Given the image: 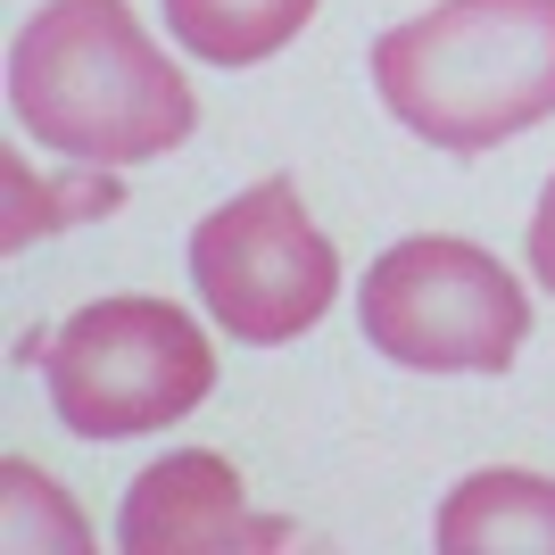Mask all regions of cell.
I'll use <instances>...</instances> for the list:
<instances>
[{
    "instance_id": "6da1fadb",
    "label": "cell",
    "mask_w": 555,
    "mask_h": 555,
    "mask_svg": "<svg viewBox=\"0 0 555 555\" xmlns=\"http://www.w3.org/2000/svg\"><path fill=\"white\" fill-rule=\"evenodd\" d=\"M9 116L50 158L125 175L183 150L199 92L133 17V0H42L9 42Z\"/></svg>"
},
{
    "instance_id": "7a4b0ae2",
    "label": "cell",
    "mask_w": 555,
    "mask_h": 555,
    "mask_svg": "<svg viewBox=\"0 0 555 555\" xmlns=\"http://www.w3.org/2000/svg\"><path fill=\"white\" fill-rule=\"evenodd\" d=\"M373 92L448 158L531 133L555 116V0H431L373 42Z\"/></svg>"
},
{
    "instance_id": "3957f363",
    "label": "cell",
    "mask_w": 555,
    "mask_h": 555,
    "mask_svg": "<svg viewBox=\"0 0 555 555\" xmlns=\"http://www.w3.org/2000/svg\"><path fill=\"white\" fill-rule=\"evenodd\" d=\"M50 406L75 440H141L208 406L216 390V340L199 315L150 291H116V299L75 307L50 332L42 357Z\"/></svg>"
},
{
    "instance_id": "277c9868",
    "label": "cell",
    "mask_w": 555,
    "mask_h": 555,
    "mask_svg": "<svg viewBox=\"0 0 555 555\" xmlns=\"http://www.w3.org/2000/svg\"><path fill=\"white\" fill-rule=\"evenodd\" d=\"M357 324L406 373H506L531 340V291L464 232H415L365 266Z\"/></svg>"
},
{
    "instance_id": "5b68a950",
    "label": "cell",
    "mask_w": 555,
    "mask_h": 555,
    "mask_svg": "<svg viewBox=\"0 0 555 555\" xmlns=\"http://www.w3.org/2000/svg\"><path fill=\"white\" fill-rule=\"evenodd\" d=\"M191 291L216 315V332L241 348H282L315 332L340 299V249L307 216L291 175L232 191L224 208L199 216L191 232Z\"/></svg>"
},
{
    "instance_id": "8992f818",
    "label": "cell",
    "mask_w": 555,
    "mask_h": 555,
    "mask_svg": "<svg viewBox=\"0 0 555 555\" xmlns=\"http://www.w3.org/2000/svg\"><path fill=\"white\" fill-rule=\"evenodd\" d=\"M291 522H249V481L216 448H175L141 464L116 514L125 555H199V547H282Z\"/></svg>"
},
{
    "instance_id": "52a82bcc",
    "label": "cell",
    "mask_w": 555,
    "mask_h": 555,
    "mask_svg": "<svg viewBox=\"0 0 555 555\" xmlns=\"http://www.w3.org/2000/svg\"><path fill=\"white\" fill-rule=\"evenodd\" d=\"M440 555H555V481L522 464H481L440 498Z\"/></svg>"
},
{
    "instance_id": "ba28073f",
    "label": "cell",
    "mask_w": 555,
    "mask_h": 555,
    "mask_svg": "<svg viewBox=\"0 0 555 555\" xmlns=\"http://www.w3.org/2000/svg\"><path fill=\"white\" fill-rule=\"evenodd\" d=\"M166 34L208 59V67H266L274 50L299 42V25L324 9V0H158Z\"/></svg>"
},
{
    "instance_id": "9c48e42d",
    "label": "cell",
    "mask_w": 555,
    "mask_h": 555,
    "mask_svg": "<svg viewBox=\"0 0 555 555\" xmlns=\"http://www.w3.org/2000/svg\"><path fill=\"white\" fill-rule=\"evenodd\" d=\"M0 191H9V224H0V249H25V241H50L67 224H100V216L125 199L116 166H75L50 183V175H25L17 150H0Z\"/></svg>"
},
{
    "instance_id": "30bf717a",
    "label": "cell",
    "mask_w": 555,
    "mask_h": 555,
    "mask_svg": "<svg viewBox=\"0 0 555 555\" xmlns=\"http://www.w3.org/2000/svg\"><path fill=\"white\" fill-rule=\"evenodd\" d=\"M0 481H9V547H25V539H34V547H42V539L50 547H83V522H75V506L59 498L50 473H34L25 456H9Z\"/></svg>"
},
{
    "instance_id": "8fae6325",
    "label": "cell",
    "mask_w": 555,
    "mask_h": 555,
    "mask_svg": "<svg viewBox=\"0 0 555 555\" xmlns=\"http://www.w3.org/2000/svg\"><path fill=\"white\" fill-rule=\"evenodd\" d=\"M522 257H531V282H539V291H555V175H547V191H539V208H531Z\"/></svg>"
}]
</instances>
